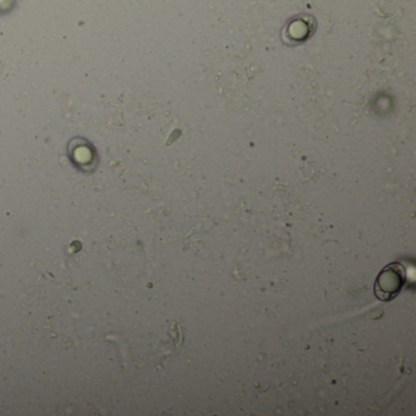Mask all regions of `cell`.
<instances>
[{
  "label": "cell",
  "mask_w": 416,
  "mask_h": 416,
  "mask_svg": "<svg viewBox=\"0 0 416 416\" xmlns=\"http://www.w3.org/2000/svg\"><path fill=\"white\" fill-rule=\"evenodd\" d=\"M407 269L400 263L386 265L375 281L373 292L378 300L390 302L403 290L407 285Z\"/></svg>",
  "instance_id": "6da1fadb"
},
{
  "label": "cell",
  "mask_w": 416,
  "mask_h": 416,
  "mask_svg": "<svg viewBox=\"0 0 416 416\" xmlns=\"http://www.w3.org/2000/svg\"><path fill=\"white\" fill-rule=\"evenodd\" d=\"M67 154L75 168L84 174H93L99 165V156L96 148L82 137L71 139Z\"/></svg>",
  "instance_id": "7a4b0ae2"
}]
</instances>
